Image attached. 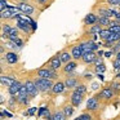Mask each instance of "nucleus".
<instances>
[{
	"label": "nucleus",
	"mask_w": 120,
	"mask_h": 120,
	"mask_svg": "<svg viewBox=\"0 0 120 120\" xmlns=\"http://www.w3.org/2000/svg\"><path fill=\"white\" fill-rule=\"evenodd\" d=\"M93 71L96 74H103L106 71V66L105 63H101V65H97V66H93Z\"/></svg>",
	"instance_id": "7c9ffc66"
},
{
	"label": "nucleus",
	"mask_w": 120,
	"mask_h": 120,
	"mask_svg": "<svg viewBox=\"0 0 120 120\" xmlns=\"http://www.w3.org/2000/svg\"><path fill=\"white\" fill-rule=\"evenodd\" d=\"M119 12H120V11H119Z\"/></svg>",
	"instance_id": "09e8293b"
},
{
	"label": "nucleus",
	"mask_w": 120,
	"mask_h": 120,
	"mask_svg": "<svg viewBox=\"0 0 120 120\" xmlns=\"http://www.w3.org/2000/svg\"><path fill=\"white\" fill-rule=\"evenodd\" d=\"M17 29L18 30H22V31L25 32V34H34V31H32V26H31V22L27 19H23V18H19L17 19Z\"/></svg>",
	"instance_id": "1a4fd4ad"
},
{
	"label": "nucleus",
	"mask_w": 120,
	"mask_h": 120,
	"mask_svg": "<svg viewBox=\"0 0 120 120\" xmlns=\"http://www.w3.org/2000/svg\"><path fill=\"white\" fill-rule=\"evenodd\" d=\"M74 120H93V116H92L90 112L85 111V112H83V114H80L78 117H75Z\"/></svg>",
	"instance_id": "c756f323"
},
{
	"label": "nucleus",
	"mask_w": 120,
	"mask_h": 120,
	"mask_svg": "<svg viewBox=\"0 0 120 120\" xmlns=\"http://www.w3.org/2000/svg\"><path fill=\"white\" fill-rule=\"evenodd\" d=\"M110 86L112 88V90H114V93L116 94V96L120 94V80H116V79H115L114 81L110 83Z\"/></svg>",
	"instance_id": "c85d7f7f"
},
{
	"label": "nucleus",
	"mask_w": 120,
	"mask_h": 120,
	"mask_svg": "<svg viewBox=\"0 0 120 120\" xmlns=\"http://www.w3.org/2000/svg\"><path fill=\"white\" fill-rule=\"evenodd\" d=\"M106 3L112 7H120V0H106Z\"/></svg>",
	"instance_id": "72a5a7b5"
},
{
	"label": "nucleus",
	"mask_w": 120,
	"mask_h": 120,
	"mask_svg": "<svg viewBox=\"0 0 120 120\" xmlns=\"http://www.w3.org/2000/svg\"><path fill=\"white\" fill-rule=\"evenodd\" d=\"M47 109H48V107H45V106L40 107V109H39V112H38V116H39V117H43V115L45 114V111H47Z\"/></svg>",
	"instance_id": "4c0bfd02"
},
{
	"label": "nucleus",
	"mask_w": 120,
	"mask_h": 120,
	"mask_svg": "<svg viewBox=\"0 0 120 120\" xmlns=\"http://www.w3.org/2000/svg\"><path fill=\"white\" fill-rule=\"evenodd\" d=\"M68 48H70V52H71V56H72L74 61H78V62L81 61V58H83V56H84V50H83V48H81L80 43L72 44Z\"/></svg>",
	"instance_id": "6e6552de"
},
{
	"label": "nucleus",
	"mask_w": 120,
	"mask_h": 120,
	"mask_svg": "<svg viewBox=\"0 0 120 120\" xmlns=\"http://www.w3.org/2000/svg\"><path fill=\"white\" fill-rule=\"evenodd\" d=\"M22 85H23V83H22L21 80H16V81H14V83L8 88V93H9V96H16V94L18 93L19 90H21Z\"/></svg>",
	"instance_id": "a211bd4d"
},
{
	"label": "nucleus",
	"mask_w": 120,
	"mask_h": 120,
	"mask_svg": "<svg viewBox=\"0 0 120 120\" xmlns=\"http://www.w3.org/2000/svg\"><path fill=\"white\" fill-rule=\"evenodd\" d=\"M103 30V27L101 26L99 23H96V25H93V26H90L88 30H86V32L85 34H89V35H99V32Z\"/></svg>",
	"instance_id": "aec40b11"
},
{
	"label": "nucleus",
	"mask_w": 120,
	"mask_h": 120,
	"mask_svg": "<svg viewBox=\"0 0 120 120\" xmlns=\"http://www.w3.org/2000/svg\"><path fill=\"white\" fill-rule=\"evenodd\" d=\"M92 79H93V75H92L90 72H84L83 75H81V81H83V83H88V81H90Z\"/></svg>",
	"instance_id": "2f4dec72"
},
{
	"label": "nucleus",
	"mask_w": 120,
	"mask_h": 120,
	"mask_svg": "<svg viewBox=\"0 0 120 120\" xmlns=\"http://www.w3.org/2000/svg\"><path fill=\"white\" fill-rule=\"evenodd\" d=\"M111 35H112V32L110 31L109 29H103L101 32H99V35H98V36H99V39H101L102 41L105 43V41H107V40H109L110 38H111Z\"/></svg>",
	"instance_id": "4be33fe9"
},
{
	"label": "nucleus",
	"mask_w": 120,
	"mask_h": 120,
	"mask_svg": "<svg viewBox=\"0 0 120 120\" xmlns=\"http://www.w3.org/2000/svg\"><path fill=\"white\" fill-rule=\"evenodd\" d=\"M109 30L112 34H120V25L119 26H114V27H109Z\"/></svg>",
	"instance_id": "e433bc0d"
},
{
	"label": "nucleus",
	"mask_w": 120,
	"mask_h": 120,
	"mask_svg": "<svg viewBox=\"0 0 120 120\" xmlns=\"http://www.w3.org/2000/svg\"><path fill=\"white\" fill-rule=\"evenodd\" d=\"M96 76L101 81H103V74H96Z\"/></svg>",
	"instance_id": "79ce46f5"
},
{
	"label": "nucleus",
	"mask_w": 120,
	"mask_h": 120,
	"mask_svg": "<svg viewBox=\"0 0 120 120\" xmlns=\"http://www.w3.org/2000/svg\"><path fill=\"white\" fill-rule=\"evenodd\" d=\"M36 76L38 78H43V79H50L53 81H57L58 80V72L57 71H53L48 67H40L38 68L36 71Z\"/></svg>",
	"instance_id": "7ed1b4c3"
},
{
	"label": "nucleus",
	"mask_w": 120,
	"mask_h": 120,
	"mask_svg": "<svg viewBox=\"0 0 120 120\" xmlns=\"http://www.w3.org/2000/svg\"><path fill=\"white\" fill-rule=\"evenodd\" d=\"M97 21H98V16H97L96 13H88L85 17H84L83 19V23L84 26H93V25L97 23Z\"/></svg>",
	"instance_id": "dca6fc26"
},
{
	"label": "nucleus",
	"mask_w": 120,
	"mask_h": 120,
	"mask_svg": "<svg viewBox=\"0 0 120 120\" xmlns=\"http://www.w3.org/2000/svg\"><path fill=\"white\" fill-rule=\"evenodd\" d=\"M97 57H98L97 52H86V53H84L83 58H81V62L84 65H93Z\"/></svg>",
	"instance_id": "ddd939ff"
},
{
	"label": "nucleus",
	"mask_w": 120,
	"mask_h": 120,
	"mask_svg": "<svg viewBox=\"0 0 120 120\" xmlns=\"http://www.w3.org/2000/svg\"><path fill=\"white\" fill-rule=\"evenodd\" d=\"M38 4H43L44 7H48L49 5V0H36Z\"/></svg>",
	"instance_id": "ea45409f"
},
{
	"label": "nucleus",
	"mask_w": 120,
	"mask_h": 120,
	"mask_svg": "<svg viewBox=\"0 0 120 120\" xmlns=\"http://www.w3.org/2000/svg\"><path fill=\"white\" fill-rule=\"evenodd\" d=\"M84 97H85V96H83V94H80V93H78V92L72 90V93L70 94V103L74 107H79L81 105V102L84 101Z\"/></svg>",
	"instance_id": "9b49d317"
},
{
	"label": "nucleus",
	"mask_w": 120,
	"mask_h": 120,
	"mask_svg": "<svg viewBox=\"0 0 120 120\" xmlns=\"http://www.w3.org/2000/svg\"><path fill=\"white\" fill-rule=\"evenodd\" d=\"M43 117H44L45 120H53V114L50 112V110H49V107L47 109V111H45V114L43 115Z\"/></svg>",
	"instance_id": "473e14b6"
},
{
	"label": "nucleus",
	"mask_w": 120,
	"mask_h": 120,
	"mask_svg": "<svg viewBox=\"0 0 120 120\" xmlns=\"http://www.w3.org/2000/svg\"><path fill=\"white\" fill-rule=\"evenodd\" d=\"M19 38V30L17 29V27H12V31L11 34L8 35V38H7V40H12V41H16L17 39Z\"/></svg>",
	"instance_id": "393cba45"
},
{
	"label": "nucleus",
	"mask_w": 120,
	"mask_h": 120,
	"mask_svg": "<svg viewBox=\"0 0 120 120\" xmlns=\"http://www.w3.org/2000/svg\"><path fill=\"white\" fill-rule=\"evenodd\" d=\"M112 66H114L115 70L120 71V60H117V58H115L114 61H112Z\"/></svg>",
	"instance_id": "f704fd0d"
},
{
	"label": "nucleus",
	"mask_w": 120,
	"mask_h": 120,
	"mask_svg": "<svg viewBox=\"0 0 120 120\" xmlns=\"http://www.w3.org/2000/svg\"><path fill=\"white\" fill-rule=\"evenodd\" d=\"M116 120H120V117H119V119H116Z\"/></svg>",
	"instance_id": "49530a36"
},
{
	"label": "nucleus",
	"mask_w": 120,
	"mask_h": 120,
	"mask_svg": "<svg viewBox=\"0 0 120 120\" xmlns=\"http://www.w3.org/2000/svg\"><path fill=\"white\" fill-rule=\"evenodd\" d=\"M16 7L23 14H29V16H39V14H36V8L32 7V4H30L29 1H17Z\"/></svg>",
	"instance_id": "423d86ee"
},
{
	"label": "nucleus",
	"mask_w": 120,
	"mask_h": 120,
	"mask_svg": "<svg viewBox=\"0 0 120 120\" xmlns=\"http://www.w3.org/2000/svg\"><path fill=\"white\" fill-rule=\"evenodd\" d=\"M115 96H116V94L114 93V90H112V88L110 85L103 86V88H102L101 90L96 94L97 99H98L99 102H102V103H109V102L111 101Z\"/></svg>",
	"instance_id": "f03ea898"
},
{
	"label": "nucleus",
	"mask_w": 120,
	"mask_h": 120,
	"mask_svg": "<svg viewBox=\"0 0 120 120\" xmlns=\"http://www.w3.org/2000/svg\"><path fill=\"white\" fill-rule=\"evenodd\" d=\"M115 56H116V57H115V58H117V60H120V52H119V53H116V54H115Z\"/></svg>",
	"instance_id": "c03bdc74"
},
{
	"label": "nucleus",
	"mask_w": 120,
	"mask_h": 120,
	"mask_svg": "<svg viewBox=\"0 0 120 120\" xmlns=\"http://www.w3.org/2000/svg\"><path fill=\"white\" fill-rule=\"evenodd\" d=\"M97 54H98L99 57H102V54H103V52H102V50H98V52H97Z\"/></svg>",
	"instance_id": "37998d69"
},
{
	"label": "nucleus",
	"mask_w": 120,
	"mask_h": 120,
	"mask_svg": "<svg viewBox=\"0 0 120 120\" xmlns=\"http://www.w3.org/2000/svg\"><path fill=\"white\" fill-rule=\"evenodd\" d=\"M74 90L78 92V93H80V94H83V96H85V94L88 93V88H86V84L85 83H80L75 89H74Z\"/></svg>",
	"instance_id": "cd10ccee"
},
{
	"label": "nucleus",
	"mask_w": 120,
	"mask_h": 120,
	"mask_svg": "<svg viewBox=\"0 0 120 120\" xmlns=\"http://www.w3.org/2000/svg\"><path fill=\"white\" fill-rule=\"evenodd\" d=\"M4 60H5L7 63H9V65H14V63H17L19 61V56L17 52L9 50V52H7L5 54H4Z\"/></svg>",
	"instance_id": "4468645a"
},
{
	"label": "nucleus",
	"mask_w": 120,
	"mask_h": 120,
	"mask_svg": "<svg viewBox=\"0 0 120 120\" xmlns=\"http://www.w3.org/2000/svg\"><path fill=\"white\" fill-rule=\"evenodd\" d=\"M0 8L1 11H5L8 8V3H7V0H0Z\"/></svg>",
	"instance_id": "58836bf2"
},
{
	"label": "nucleus",
	"mask_w": 120,
	"mask_h": 120,
	"mask_svg": "<svg viewBox=\"0 0 120 120\" xmlns=\"http://www.w3.org/2000/svg\"><path fill=\"white\" fill-rule=\"evenodd\" d=\"M80 45H81V48H83L84 53H86V52H98L99 45H102V44L101 43H96L90 39H86V40L80 41Z\"/></svg>",
	"instance_id": "0eeeda50"
},
{
	"label": "nucleus",
	"mask_w": 120,
	"mask_h": 120,
	"mask_svg": "<svg viewBox=\"0 0 120 120\" xmlns=\"http://www.w3.org/2000/svg\"><path fill=\"white\" fill-rule=\"evenodd\" d=\"M14 81H16V79L9 78V76H5V75H1V85H3V86L9 88V86H11Z\"/></svg>",
	"instance_id": "b1692460"
},
{
	"label": "nucleus",
	"mask_w": 120,
	"mask_h": 120,
	"mask_svg": "<svg viewBox=\"0 0 120 120\" xmlns=\"http://www.w3.org/2000/svg\"><path fill=\"white\" fill-rule=\"evenodd\" d=\"M65 85H66V89H75L79 84L81 83V76L79 75H75V74H68V75L65 76Z\"/></svg>",
	"instance_id": "39448f33"
},
{
	"label": "nucleus",
	"mask_w": 120,
	"mask_h": 120,
	"mask_svg": "<svg viewBox=\"0 0 120 120\" xmlns=\"http://www.w3.org/2000/svg\"><path fill=\"white\" fill-rule=\"evenodd\" d=\"M114 54H115V53L112 52L111 49H110V52H106V53H105V57H106V58H110V57H112Z\"/></svg>",
	"instance_id": "a19ab883"
},
{
	"label": "nucleus",
	"mask_w": 120,
	"mask_h": 120,
	"mask_svg": "<svg viewBox=\"0 0 120 120\" xmlns=\"http://www.w3.org/2000/svg\"><path fill=\"white\" fill-rule=\"evenodd\" d=\"M53 120H66V115L62 109H58L53 112Z\"/></svg>",
	"instance_id": "bb28decb"
},
{
	"label": "nucleus",
	"mask_w": 120,
	"mask_h": 120,
	"mask_svg": "<svg viewBox=\"0 0 120 120\" xmlns=\"http://www.w3.org/2000/svg\"><path fill=\"white\" fill-rule=\"evenodd\" d=\"M99 103H101V102L97 99L96 96L90 97V98L86 101V111H89V112L97 111V110H98V107H99Z\"/></svg>",
	"instance_id": "f8f14e48"
},
{
	"label": "nucleus",
	"mask_w": 120,
	"mask_h": 120,
	"mask_svg": "<svg viewBox=\"0 0 120 120\" xmlns=\"http://www.w3.org/2000/svg\"><path fill=\"white\" fill-rule=\"evenodd\" d=\"M60 54H61V52L56 53V54L53 56V57L44 65V67H48V68H50V70H53V71H57V72H58L60 70H62L63 63H62V61H61Z\"/></svg>",
	"instance_id": "20e7f679"
},
{
	"label": "nucleus",
	"mask_w": 120,
	"mask_h": 120,
	"mask_svg": "<svg viewBox=\"0 0 120 120\" xmlns=\"http://www.w3.org/2000/svg\"><path fill=\"white\" fill-rule=\"evenodd\" d=\"M60 57H61V61H62L63 65H66V63H68V62H71V61H74L72 56H71V52H70V50H67V49L61 50Z\"/></svg>",
	"instance_id": "6ab92c4d"
},
{
	"label": "nucleus",
	"mask_w": 120,
	"mask_h": 120,
	"mask_svg": "<svg viewBox=\"0 0 120 120\" xmlns=\"http://www.w3.org/2000/svg\"><path fill=\"white\" fill-rule=\"evenodd\" d=\"M62 110H63V112H65V115H66V117H71L74 115V111H75V107L72 106V105H65V106L62 107Z\"/></svg>",
	"instance_id": "a878e982"
},
{
	"label": "nucleus",
	"mask_w": 120,
	"mask_h": 120,
	"mask_svg": "<svg viewBox=\"0 0 120 120\" xmlns=\"http://www.w3.org/2000/svg\"><path fill=\"white\" fill-rule=\"evenodd\" d=\"M4 47H7L9 50H12V52H17V50L21 49V47H19L16 41H12V40H7V43L4 44Z\"/></svg>",
	"instance_id": "412c9836"
},
{
	"label": "nucleus",
	"mask_w": 120,
	"mask_h": 120,
	"mask_svg": "<svg viewBox=\"0 0 120 120\" xmlns=\"http://www.w3.org/2000/svg\"><path fill=\"white\" fill-rule=\"evenodd\" d=\"M34 1H36V0H34Z\"/></svg>",
	"instance_id": "de8ad7c7"
},
{
	"label": "nucleus",
	"mask_w": 120,
	"mask_h": 120,
	"mask_svg": "<svg viewBox=\"0 0 120 120\" xmlns=\"http://www.w3.org/2000/svg\"><path fill=\"white\" fill-rule=\"evenodd\" d=\"M35 85H36L38 90L40 93H47V92H52L53 85H54V81L50 80V79H43V78H32Z\"/></svg>",
	"instance_id": "f257e3e1"
},
{
	"label": "nucleus",
	"mask_w": 120,
	"mask_h": 120,
	"mask_svg": "<svg viewBox=\"0 0 120 120\" xmlns=\"http://www.w3.org/2000/svg\"><path fill=\"white\" fill-rule=\"evenodd\" d=\"M38 107H31L30 110H27V111H25V115H27V116H32V115L36 112Z\"/></svg>",
	"instance_id": "c9c22d12"
},
{
	"label": "nucleus",
	"mask_w": 120,
	"mask_h": 120,
	"mask_svg": "<svg viewBox=\"0 0 120 120\" xmlns=\"http://www.w3.org/2000/svg\"><path fill=\"white\" fill-rule=\"evenodd\" d=\"M25 86L27 88V92H29V94H30V97H31L32 99L35 98V97H38V94L40 93L39 90H38V88H36V85H35V83H34V80H32L31 78L30 79H27V80H25Z\"/></svg>",
	"instance_id": "9d476101"
},
{
	"label": "nucleus",
	"mask_w": 120,
	"mask_h": 120,
	"mask_svg": "<svg viewBox=\"0 0 120 120\" xmlns=\"http://www.w3.org/2000/svg\"><path fill=\"white\" fill-rule=\"evenodd\" d=\"M111 21H112V19H111V18H107V17H98V21H97V23H99L102 27H103V29H109Z\"/></svg>",
	"instance_id": "5701e85b"
},
{
	"label": "nucleus",
	"mask_w": 120,
	"mask_h": 120,
	"mask_svg": "<svg viewBox=\"0 0 120 120\" xmlns=\"http://www.w3.org/2000/svg\"><path fill=\"white\" fill-rule=\"evenodd\" d=\"M65 89H66L65 81H63V80H57V81H54V85H53L52 93L54 94V96H57V94L63 93V92H65Z\"/></svg>",
	"instance_id": "f3484780"
},
{
	"label": "nucleus",
	"mask_w": 120,
	"mask_h": 120,
	"mask_svg": "<svg viewBox=\"0 0 120 120\" xmlns=\"http://www.w3.org/2000/svg\"><path fill=\"white\" fill-rule=\"evenodd\" d=\"M76 67H78V61H71V62L63 65L61 72H62L63 75H68V74H72L74 71L76 70Z\"/></svg>",
	"instance_id": "2eb2a0df"
},
{
	"label": "nucleus",
	"mask_w": 120,
	"mask_h": 120,
	"mask_svg": "<svg viewBox=\"0 0 120 120\" xmlns=\"http://www.w3.org/2000/svg\"><path fill=\"white\" fill-rule=\"evenodd\" d=\"M17 1H29V0H17Z\"/></svg>",
	"instance_id": "a18cd8bd"
}]
</instances>
